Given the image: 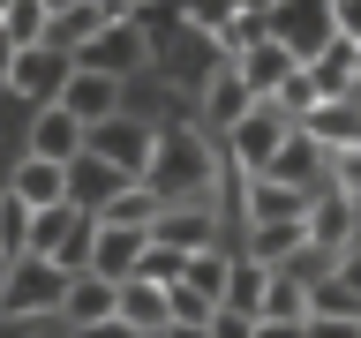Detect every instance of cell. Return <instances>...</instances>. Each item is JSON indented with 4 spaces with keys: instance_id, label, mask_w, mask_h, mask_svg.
Wrapping results in <instances>:
<instances>
[{
    "instance_id": "8fae6325",
    "label": "cell",
    "mask_w": 361,
    "mask_h": 338,
    "mask_svg": "<svg viewBox=\"0 0 361 338\" xmlns=\"http://www.w3.org/2000/svg\"><path fill=\"white\" fill-rule=\"evenodd\" d=\"M309 196L316 188H293L279 173H241V218H309Z\"/></svg>"
},
{
    "instance_id": "60d3db41",
    "label": "cell",
    "mask_w": 361,
    "mask_h": 338,
    "mask_svg": "<svg viewBox=\"0 0 361 338\" xmlns=\"http://www.w3.org/2000/svg\"><path fill=\"white\" fill-rule=\"evenodd\" d=\"M256 338H301V323H256Z\"/></svg>"
},
{
    "instance_id": "603a6c76",
    "label": "cell",
    "mask_w": 361,
    "mask_h": 338,
    "mask_svg": "<svg viewBox=\"0 0 361 338\" xmlns=\"http://www.w3.org/2000/svg\"><path fill=\"white\" fill-rule=\"evenodd\" d=\"M301 315H309V286H301L286 263H271V286H264V308H256V323H301Z\"/></svg>"
},
{
    "instance_id": "cb8c5ba5",
    "label": "cell",
    "mask_w": 361,
    "mask_h": 338,
    "mask_svg": "<svg viewBox=\"0 0 361 338\" xmlns=\"http://www.w3.org/2000/svg\"><path fill=\"white\" fill-rule=\"evenodd\" d=\"M264 286H271V263H256V256H233V278H226V301L219 308L248 315L256 323V308H264Z\"/></svg>"
},
{
    "instance_id": "ab89813d",
    "label": "cell",
    "mask_w": 361,
    "mask_h": 338,
    "mask_svg": "<svg viewBox=\"0 0 361 338\" xmlns=\"http://www.w3.org/2000/svg\"><path fill=\"white\" fill-rule=\"evenodd\" d=\"M8 68H16V38L0 30V90H8Z\"/></svg>"
},
{
    "instance_id": "6da1fadb",
    "label": "cell",
    "mask_w": 361,
    "mask_h": 338,
    "mask_svg": "<svg viewBox=\"0 0 361 338\" xmlns=\"http://www.w3.org/2000/svg\"><path fill=\"white\" fill-rule=\"evenodd\" d=\"M166 203H219V143L203 128H158V151L143 165Z\"/></svg>"
},
{
    "instance_id": "83f0119b",
    "label": "cell",
    "mask_w": 361,
    "mask_h": 338,
    "mask_svg": "<svg viewBox=\"0 0 361 338\" xmlns=\"http://www.w3.org/2000/svg\"><path fill=\"white\" fill-rule=\"evenodd\" d=\"M0 30L16 45H45L53 38V8H45V0H8V8H0Z\"/></svg>"
},
{
    "instance_id": "d590c367",
    "label": "cell",
    "mask_w": 361,
    "mask_h": 338,
    "mask_svg": "<svg viewBox=\"0 0 361 338\" xmlns=\"http://www.w3.org/2000/svg\"><path fill=\"white\" fill-rule=\"evenodd\" d=\"M75 338H151V331H135L128 315H106V323H83Z\"/></svg>"
},
{
    "instance_id": "d4e9b609",
    "label": "cell",
    "mask_w": 361,
    "mask_h": 338,
    "mask_svg": "<svg viewBox=\"0 0 361 338\" xmlns=\"http://www.w3.org/2000/svg\"><path fill=\"white\" fill-rule=\"evenodd\" d=\"M75 61H90V68H113V75H128V68H143V38H135L128 23H113L106 38H90Z\"/></svg>"
},
{
    "instance_id": "5b68a950",
    "label": "cell",
    "mask_w": 361,
    "mask_h": 338,
    "mask_svg": "<svg viewBox=\"0 0 361 338\" xmlns=\"http://www.w3.org/2000/svg\"><path fill=\"white\" fill-rule=\"evenodd\" d=\"M68 68H75V53L68 45H16V68H8V90H16L23 106H53L61 98V83H68Z\"/></svg>"
},
{
    "instance_id": "7c38bea8",
    "label": "cell",
    "mask_w": 361,
    "mask_h": 338,
    "mask_svg": "<svg viewBox=\"0 0 361 338\" xmlns=\"http://www.w3.org/2000/svg\"><path fill=\"white\" fill-rule=\"evenodd\" d=\"M68 323V331H83V323H106V315H121V286L113 278H98V270H75L61 286V308H53Z\"/></svg>"
},
{
    "instance_id": "836d02e7",
    "label": "cell",
    "mask_w": 361,
    "mask_h": 338,
    "mask_svg": "<svg viewBox=\"0 0 361 338\" xmlns=\"http://www.w3.org/2000/svg\"><path fill=\"white\" fill-rule=\"evenodd\" d=\"M180 263H188V256H180V248L151 241V248H143V263H135V270H143V278H158V286H173V278H180Z\"/></svg>"
},
{
    "instance_id": "ba28073f",
    "label": "cell",
    "mask_w": 361,
    "mask_h": 338,
    "mask_svg": "<svg viewBox=\"0 0 361 338\" xmlns=\"http://www.w3.org/2000/svg\"><path fill=\"white\" fill-rule=\"evenodd\" d=\"M53 106H68L75 120H83V128H98L106 113H121V75H113V68H90V61H75Z\"/></svg>"
},
{
    "instance_id": "7402d4cb",
    "label": "cell",
    "mask_w": 361,
    "mask_h": 338,
    "mask_svg": "<svg viewBox=\"0 0 361 338\" xmlns=\"http://www.w3.org/2000/svg\"><path fill=\"white\" fill-rule=\"evenodd\" d=\"M301 241H309V225H301V218H256V225H248V248H241V256H256V263H286Z\"/></svg>"
},
{
    "instance_id": "5bb4252c",
    "label": "cell",
    "mask_w": 361,
    "mask_h": 338,
    "mask_svg": "<svg viewBox=\"0 0 361 338\" xmlns=\"http://www.w3.org/2000/svg\"><path fill=\"white\" fill-rule=\"evenodd\" d=\"M128 180H135V173H121V165H106L98 151L68 158V203H75V211H90V218H98V211H106V203L121 196Z\"/></svg>"
},
{
    "instance_id": "d6a6232c",
    "label": "cell",
    "mask_w": 361,
    "mask_h": 338,
    "mask_svg": "<svg viewBox=\"0 0 361 338\" xmlns=\"http://www.w3.org/2000/svg\"><path fill=\"white\" fill-rule=\"evenodd\" d=\"M211 315H219V301H211V293H196V286H180V278H173V323H196V331H211Z\"/></svg>"
},
{
    "instance_id": "e0dca14e",
    "label": "cell",
    "mask_w": 361,
    "mask_h": 338,
    "mask_svg": "<svg viewBox=\"0 0 361 338\" xmlns=\"http://www.w3.org/2000/svg\"><path fill=\"white\" fill-rule=\"evenodd\" d=\"M233 68H241V83L256 90V98H271V90L286 83V75H293V68H301V61H293L286 45H279V38H271V30H264V38H248L241 53H233Z\"/></svg>"
},
{
    "instance_id": "1f68e13d",
    "label": "cell",
    "mask_w": 361,
    "mask_h": 338,
    "mask_svg": "<svg viewBox=\"0 0 361 338\" xmlns=\"http://www.w3.org/2000/svg\"><path fill=\"white\" fill-rule=\"evenodd\" d=\"M286 270L301 278V286H316V278H331V270H338V248H316V241H301V248L286 256Z\"/></svg>"
},
{
    "instance_id": "d6986e66",
    "label": "cell",
    "mask_w": 361,
    "mask_h": 338,
    "mask_svg": "<svg viewBox=\"0 0 361 338\" xmlns=\"http://www.w3.org/2000/svg\"><path fill=\"white\" fill-rule=\"evenodd\" d=\"M248 106H256V90L241 83V68H233V61H219V68H211V83H203V128H233Z\"/></svg>"
},
{
    "instance_id": "ac0fdd59",
    "label": "cell",
    "mask_w": 361,
    "mask_h": 338,
    "mask_svg": "<svg viewBox=\"0 0 361 338\" xmlns=\"http://www.w3.org/2000/svg\"><path fill=\"white\" fill-rule=\"evenodd\" d=\"M83 143H90V128L68 106H38V120H30V151L38 158H61L68 165V158H83Z\"/></svg>"
},
{
    "instance_id": "4316f807",
    "label": "cell",
    "mask_w": 361,
    "mask_h": 338,
    "mask_svg": "<svg viewBox=\"0 0 361 338\" xmlns=\"http://www.w3.org/2000/svg\"><path fill=\"white\" fill-rule=\"evenodd\" d=\"M158 211H166V196H158L151 180H128V188H121L98 218H113V225H158Z\"/></svg>"
},
{
    "instance_id": "b9f144b4",
    "label": "cell",
    "mask_w": 361,
    "mask_h": 338,
    "mask_svg": "<svg viewBox=\"0 0 361 338\" xmlns=\"http://www.w3.org/2000/svg\"><path fill=\"white\" fill-rule=\"evenodd\" d=\"M45 8H53V15H61V8H75V0H45Z\"/></svg>"
},
{
    "instance_id": "ee69618b",
    "label": "cell",
    "mask_w": 361,
    "mask_h": 338,
    "mask_svg": "<svg viewBox=\"0 0 361 338\" xmlns=\"http://www.w3.org/2000/svg\"><path fill=\"white\" fill-rule=\"evenodd\" d=\"M180 8H188V0H180Z\"/></svg>"
},
{
    "instance_id": "2e32d148",
    "label": "cell",
    "mask_w": 361,
    "mask_h": 338,
    "mask_svg": "<svg viewBox=\"0 0 361 338\" xmlns=\"http://www.w3.org/2000/svg\"><path fill=\"white\" fill-rule=\"evenodd\" d=\"M301 68H309L316 98H361V53H354V38H331L316 61H301Z\"/></svg>"
},
{
    "instance_id": "ffe728a7",
    "label": "cell",
    "mask_w": 361,
    "mask_h": 338,
    "mask_svg": "<svg viewBox=\"0 0 361 338\" xmlns=\"http://www.w3.org/2000/svg\"><path fill=\"white\" fill-rule=\"evenodd\" d=\"M121 315H128L135 331H166V323H173V286L128 270V278H121Z\"/></svg>"
},
{
    "instance_id": "52a82bcc",
    "label": "cell",
    "mask_w": 361,
    "mask_h": 338,
    "mask_svg": "<svg viewBox=\"0 0 361 338\" xmlns=\"http://www.w3.org/2000/svg\"><path fill=\"white\" fill-rule=\"evenodd\" d=\"M83 151H98L106 165H121V173L143 180V165H151V151H158V128H151V120H128V113H106V120L90 128Z\"/></svg>"
},
{
    "instance_id": "30bf717a",
    "label": "cell",
    "mask_w": 361,
    "mask_h": 338,
    "mask_svg": "<svg viewBox=\"0 0 361 338\" xmlns=\"http://www.w3.org/2000/svg\"><path fill=\"white\" fill-rule=\"evenodd\" d=\"M143 248H151V225H113V218H98V233H90V270L121 286V278L143 263Z\"/></svg>"
},
{
    "instance_id": "f546056e",
    "label": "cell",
    "mask_w": 361,
    "mask_h": 338,
    "mask_svg": "<svg viewBox=\"0 0 361 338\" xmlns=\"http://www.w3.org/2000/svg\"><path fill=\"white\" fill-rule=\"evenodd\" d=\"M271 106H279V113H286V120H293V128H301V120H309V113H316V83H309V68H293L286 83L271 90Z\"/></svg>"
},
{
    "instance_id": "3957f363",
    "label": "cell",
    "mask_w": 361,
    "mask_h": 338,
    "mask_svg": "<svg viewBox=\"0 0 361 338\" xmlns=\"http://www.w3.org/2000/svg\"><path fill=\"white\" fill-rule=\"evenodd\" d=\"M264 30L286 45L293 61H316V53L338 38V0H279L264 15Z\"/></svg>"
},
{
    "instance_id": "f35d334b",
    "label": "cell",
    "mask_w": 361,
    "mask_h": 338,
    "mask_svg": "<svg viewBox=\"0 0 361 338\" xmlns=\"http://www.w3.org/2000/svg\"><path fill=\"white\" fill-rule=\"evenodd\" d=\"M338 278L361 293V241H354V248H338Z\"/></svg>"
},
{
    "instance_id": "74e56055",
    "label": "cell",
    "mask_w": 361,
    "mask_h": 338,
    "mask_svg": "<svg viewBox=\"0 0 361 338\" xmlns=\"http://www.w3.org/2000/svg\"><path fill=\"white\" fill-rule=\"evenodd\" d=\"M338 38L361 45V0H338Z\"/></svg>"
},
{
    "instance_id": "f1b7e54d",
    "label": "cell",
    "mask_w": 361,
    "mask_h": 338,
    "mask_svg": "<svg viewBox=\"0 0 361 338\" xmlns=\"http://www.w3.org/2000/svg\"><path fill=\"white\" fill-rule=\"evenodd\" d=\"M30 225H38V211H30L23 196H8V188H0V256H8V263H16V256H30Z\"/></svg>"
},
{
    "instance_id": "44dd1931",
    "label": "cell",
    "mask_w": 361,
    "mask_h": 338,
    "mask_svg": "<svg viewBox=\"0 0 361 338\" xmlns=\"http://www.w3.org/2000/svg\"><path fill=\"white\" fill-rule=\"evenodd\" d=\"M264 173H279V180H293V188H324V143H316L309 128H293L286 143H279V158H271Z\"/></svg>"
},
{
    "instance_id": "4dcf8cb0",
    "label": "cell",
    "mask_w": 361,
    "mask_h": 338,
    "mask_svg": "<svg viewBox=\"0 0 361 338\" xmlns=\"http://www.w3.org/2000/svg\"><path fill=\"white\" fill-rule=\"evenodd\" d=\"M324 180H331V188H346V196H361V135L324 151Z\"/></svg>"
},
{
    "instance_id": "e575fe53",
    "label": "cell",
    "mask_w": 361,
    "mask_h": 338,
    "mask_svg": "<svg viewBox=\"0 0 361 338\" xmlns=\"http://www.w3.org/2000/svg\"><path fill=\"white\" fill-rule=\"evenodd\" d=\"M301 338H361V315H301Z\"/></svg>"
},
{
    "instance_id": "9c48e42d",
    "label": "cell",
    "mask_w": 361,
    "mask_h": 338,
    "mask_svg": "<svg viewBox=\"0 0 361 338\" xmlns=\"http://www.w3.org/2000/svg\"><path fill=\"white\" fill-rule=\"evenodd\" d=\"M309 241L316 248H354L361 241V196H346V188H331V180H324V188H316L309 196Z\"/></svg>"
},
{
    "instance_id": "277c9868",
    "label": "cell",
    "mask_w": 361,
    "mask_h": 338,
    "mask_svg": "<svg viewBox=\"0 0 361 338\" xmlns=\"http://www.w3.org/2000/svg\"><path fill=\"white\" fill-rule=\"evenodd\" d=\"M286 135H293V120L271 106V98H256V106H248L241 120L226 128V158H233L241 173H264L271 158H279V143H286Z\"/></svg>"
},
{
    "instance_id": "f6af8a7d",
    "label": "cell",
    "mask_w": 361,
    "mask_h": 338,
    "mask_svg": "<svg viewBox=\"0 0 361 338\" xmlns=\"http://www.w3.org/2000/svg\"><path fill=\"white\" fill-rule=\"evenodd\" d=\"M354 53H361V45H354Z\"/></svg>"
},
{
    "instance_id": "9a60e30c",
    "label": "cell",
    "mask_w": 361,
    "mask_h": 338,
    "mask_svg": "<svg viewBox=\"0 0 361 338\" xmlns=\"http://www.w3.org/2000/svg\"><path fill=\"white\" fill-rule=\"evenodd\" d=\"M8 196H23L30 211H53V203H68V165H61V158L23 151V158H16V173H8Z\"/></svg>"
},
{
    "instance_id": "7bdbcfd3",
    "label": "cell",
    "mask_w": 361,
    "mask_h": 338,
    "mask_svg": "<svg viewBox=\"0 0 361 338\" xmlns=\"http://www.w3.org/2000/svg\"><path fill=\"white\" fill-rule=\"evenodd\" d=\"M0 263H8V256H0Z\"/></svg>"
},
{
    "instance_id": "8d00e7d4",
    "label": "cell",
    "mask_w": 361,
    "mask_h": 338,
    "mask_svg": "<svg viewBox=\"0 0 361 338\" xmlns=\"http://www.w3.org/2000/svg\"><path fill=\"white\" fill-rule=\"evenodd\" d=\"M211 338H256V323L233 315V308H219V315H211Z\"/></svg>"
},
{
    "instance_id": "4fadbf2b",
    "label": "cell",
    "mask_w": 361,
    "mask_h": 338,
    "mask_svg": "<svg viewBox=\"0 0 361 338\" xmlns=\"http://www.w3.org/2000/svg\"><path fill=\"white\" fill-rule=\"evenodd\" d=\"M151 241H166V248H219V203H166L158 211V225H151Z\"/></svg>"
},
{
    "instance_id": "7a4b0ae2",
    "label": "cell",
    "mask_w": 361,
    "mask_h": 338,
    "mask_svg": "<svg viewBox=\"0 0 361 338\" xmlns=\"http://www.w3.org/2000/svg\"><path fill=\"white\" fill-rule=\"evenodd\" d=\"M90 233H98V218L90 211H75V203H53V211H38V225H30V256H45L53 270H90Z\"/></svg>"
},
{
    "instance_id": "8992f818",
    "label": "cell",
    "mask_w": 361,
    "mask_h": 338,
    "mask_svg": "<svg viewBox=\"0 0 361 338\" xmlns=\"http://www.w3.org/2000/svg\"><path fill=\"white\" fill-rule=\"evenodd\" d=\"M61 286H68V270H53L45 256H16L8 278H0V308L8 315H53L61 308Z\"/></svg>"
},
{
    "instance_id": "484cf974",
    "label": "cell",
    "mask_w": 361,
    "mask_h": 338,
    "mask_svg": "<svg viewBox=\"0 0 361 338\" xmlns=\"http://www.w3.org/2000/svg\"><path fill=\"white\" fill-rule=\"evenodd\" d=\"M226 278H233V256H226V248H188L180 286H196V293H211V301H226Z\"/></svg>"
}]
</instances>
